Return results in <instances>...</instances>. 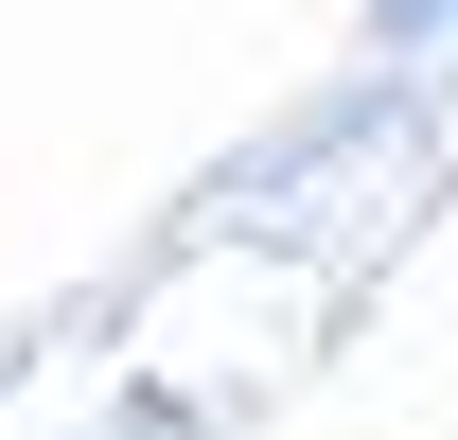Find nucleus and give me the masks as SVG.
<instances>
[{
    "label": "nucleus",
    "instance_id": "nucleus-1",
    "mask_svg": "<svg viewBox=\"0 0 458 440\" xmlns=\"http://www.w3.org/2000/svg\"><path fill=\"white\" fill-rule=\"evenodd\" d=\"M423 36H458V0H370V54H423Z\"/></svg>",
    "mask_w": 458,
    "mask_h": 440
}]
</instances>
